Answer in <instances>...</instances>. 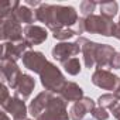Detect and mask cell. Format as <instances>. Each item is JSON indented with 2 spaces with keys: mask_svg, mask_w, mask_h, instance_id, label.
<instances>
[{
  "mask_svg": "<svg viewBox=\"0 0 120 120\" xmlns=\"http://www.w3.org/2000/svg\"><path fill=\"white\" fill-rule=\"evenodd\" d=\"M35 19L44 23L52 33L59 28H72L79 21L78 13L74 7L45 3L35 9Z\"/></svg>",
  "mask_w": 120,
  "mask_h": 120,
  "instance_id": "obj_1",
  "label": "cell"
},
{
  "mask_svg": "<svg viewBox=\"0 0 120 120\" xmlns=\"http://www.w3.org/2000/svg\"><path fill=\"white\" fill-rule=\"evenodd\" d=\"M40 79H41V83L45 88V90L52 92V93H59L67 83L59 68H56V65H54L51 62H48L44 67V69L40 74Z\"/></svg>",
  "mask_w": 120,
  "mask_h": 120,
  "instance_id": "obj_2",
  "label": "cell"
},
{
  "mask_svg": "<svg viewBox=\"0 0 120 120\" xmlns=\"http://www.w3.org/2000/svg\"><path fill=\"white\" fill-rule=\"evenodd\" d=\"M69 113L67 110V102L61 96L51 95L45 109L35 120H69Z\"/></svg>",
  "mask_w": 120,
  "mask_h": 120,
  "instance_id": "obj_3",
  "label": "cell"
},
{
  "mask_svg": "<svg viewBox=\"0 0 120 120\" xmlns=\"http://www.w3.org/2000/svg\"><path fill=\"white\" fill-rule=\"evenodd\" d=\"M83 27H85V31L90 34H100L105 37H112L114 34L116 24L113 23V20H109L103 16L92 14L83 19Z\"/></svg>",
  "mask_w": 120,
  "mask_h": 120,
  "instance_id": "obj_4",
  "label": "cell"
},
{
  "mask_svg": "<svg viewBox=\"0 0 120 120\" xmlns=\"http://www.w3.org/2000/svg\"><path fill=\"white\" fill-rule=\"evenodd\" d=\"M24 28H21L20 23H17L14 19H6L0 23V38L3 42L9 41H20L23 40Z\"/></svg>",
  "mask_w": 120,
  "mask_h": 120,
  "instance_id": "obj_5",
  "label": "cell"
},
{
  "mask_svg": "<svg viewBox=\"0 0 120 120\" xmlns=\"http://www.w3.org/2000/svg\"><path fill=\"white\" fill-rule=\"evenodd\" d=\"M92 82L93 85H96L98 88H102L105 90H116L120 85V78L117 75H114L110 71L106 69H100L98 68L93 75H92Z\"/></svg>",
  "mask_w": 120,
  "mask_h": 120,
  "instance_id": "obj_6",
  "label": "cell"
},
{
  "mask_svg": "<svg viewBox=\"0 0 120 120\" xmlns=\"http://www.w3.org/2000/svg\"><path fill=\"white\" fill-rule=\"evenodd\" d=\"M30 48L28 42L23 38L20 41H9L2 44V59H9V61H17L23 58V55Z\"/></svg>",
  "mask_w": 120,
  "mask_h": 120,
  "instance_id": "obj_7",
  "label": "cell"
},
{
  "mask_svg": "<svg viewBox=\"0 0 120 120\" xmlns=\"http://www.w3.org/2000/svg\"><path fill=\"white\" fill-rule=\"evenodd\" d=\"M79 52H82L81 51V47H79V44L75 41V42H59V44H56L54 48H52V58L55 59V61H58V62H61V64H65L68 59H71V58H75V55H78Z\"/></svg>",
  "mask_w": 120,
  "mask_h": 120,
  "instance_id": "obj_8",
  "label": "cell"
},
{
  "mask_svg": "<svg viewBox=\"0 0 120 120\" xmlns=\"http://www.w3.org/2000/svg\"><path fill=\"white\" fill-rule=\"evenodd\" d=\"M2 107L6 113H10L13 116V120H27L28 109L23 99L17 96H10L4 103H2Z\"/></svg>",
  "mask_w": 120,
  "mask_h": 120,
  "instance_id": "obj_9",
  "label": "cell"
},
{
  "mask_svg": "<svg viewBox=\"0 0 120 120\" xmlns=\"http://www.w3.org/2000/svg\"><path fill=\"white\" fill-rule=\"evenodd\" d=\"M0 71H2L3 79L9 83V86L11 89H16L19 85V81L21 78V71L19 68V65L14 61H9V59H2L0 62Z\"/></svg>",
  "mask_w": 120,
  "mask_h": 120,
  "instance_id": "obj_10",
  "label": "cell"
},
{
  "mask_svg": "<svg viewBox=\"0 0 120 120\" xmlns=\"http://www.w3.org/2000/svg\"><path fill=\"white\" fill-rule=\"evenodd\" d=\"M21 59H23V65L27 69L33 71L34 74H41L44 67L48 64L45 55L40 51H27Z\"/></svg>",
  "mask_w": 120,
  "mask_h": 120,
  "instance_id": "obj_11",
  "label": "cell"
},
{
  "mask_svg": "<svg viewBox=\"0 0 120 120\" xmlns=\"http://www.w3.org/2000/svg\"><path fill=\"white\" fill-rule=\"evenodd\" d=\"M76 42L79 44L81 47V51L83 54V62H85V67L86 68H93L96 65V51H98V47L99 44L95 42V41H90L85 37H78Z\"/></svg>",
  "mask_w": 120,
  "mask_h": 120,
  "instance_id": "obj_12",
  "label": "cell"
},
{
  "mask_svg": "<svg viewBox=\"0 0 120 120\" xmlns=\"http://www.w3.org/2000/svg\"><path fill=\"white\" fill-rule=\"evenodd\" d=\"M95 107V102L90 98L85 96L82 100L72 105V107L69 109V117L71 120H82L86 116V113H92Z\"/></svg>",
  "mask_w": 120,
  "mask_h": 120,
  "instance_id": "obj_13",
  "label": "cell"
},
{
  "mask_svg": "<svg viewBox=\"0 0 120 120\" xmlns=\"http://www.w3.org/2000/svg\"><path fill=\"white\" fill-rule=\"evenodd\" d=\"M48 37V33L44 27L40 26H26L24 27V40L28 42L30 47L42 44Z\"/></svg>",
  "mask_w": 120,
  "mask_h": 120,
  "instance_id": "obj_14",
  "label": "cell"
},
{
  "mask_svg": "<svg viewBox=\"0 0 120 120\" xmlns=\"http://www.w3.org/2000/svg\"><path fill=\"white\" fill-rule=\"evenodd\" d=\"M34 88H35V81H34V78H33L31 75L23 74L21 78H20V81H19L17 88L14 89V90H16V95H14V96H17V98L26 100V99L30 98V95L33 93Z\"/></svg>",
  "mask_w": 120,
  "mask_h": 120,
  "instance_id": "obj_15",
  "label": "cell"
},
{
  "mask_svg": "<svg viewBox=\"0 0 120 120\" xmlns=\"http://www.w3.org/2000/svg\"><path fill=\"white\" fill-rule=\"evenodd\" d=\"M51 95H52V92L44 90V92L38 93V95H37V96H35V98L30 102V106H28V113H30L34 119H37V117L42 113V110L45 109V106H47V103H48V100H49Z\"/></svg>",
  "mask_w": 120,
  "mask_h": 120,
  "instance_id": "obj_16",
  "label": "cell"
},
{
  "mask_svg": "<svg viewBox=\"0 0 120 120\" xmlns=\"http://www.w3.org/2000/svg\"><path fill=\"white\" fill-rule=\"evenodd\" d=\"M59 96H61L67 103L68 102H79L82 100L85 96H83V90L79 85H76L75 82H67L65 86L62 88V90L59 92Z\"/></svg>",
  "mask_w": 120,
  "mask_h": 120,
  "instance_id": "obj_17",
  "label": "cell"
},
{
  "mask_svg": "<svg viewBox=\"0 0 120 120\" xmlns=\"http://www.w3.org/2000/svg\"><path fill=\"white\" fill-rule=\"evenodd\" d=\"M114 54H116V51H114V48L112 45L99 44L98 51H96V65H98V68L103 69L105 67L110 65Z\"/></svg>",
  "mask_w": 120,
  "mask_h": 120,
  "instance_id": "obj_18",
  "label": "cell"
},
{
  "mask_svg": "<svg viewBox=\"0 0 120 120\" xmlns=\"http://www.w3.org/2000/svg\"><path fill=\"white\" fill-rule=\"evenodd\" d=\"M11 19H14L17 23H26L27 26H33V23L37 20L35 19V10H31L28 6H24V4H20L16 9Z\"/></svg>",
  "mask_w": 120,
  "mask_h": 120,
  "instance_id": "obj_19",
  "label": "cell"
},
{
  "mask_svg": "<svg viewBox=\"0 0 120 120\" xmlns=\"http://www.w3.org/2000/svg\"><path fill=\"white\" fill-rule=\"evenodd\" d=\"M20 6V2L17 0H10V2H4L0 6V19L6 20V19H11L13 13L16 11V9Z\"/></svg>",
  "mask_w": 120,
  "mask_h": 120,
  "instance_id": "obj_20",
  "label": "cell"
},
{
  "mask_svg": "<svg viewBox=\"0 0 120 120\" xmlns=\"http://www.w3.org/2000/svg\"><path fill=\"white\" fill-rule=\"evenodd\" d=\"M99 6H100V16H103L109 20H113V17L119 11V4L116 2H103Z\"/></svg>",
  "mask_w": 120,
  "mask_h": 120,
  "instance_id": "obj_21",
  "label": "cell"
},
{
  "mask_svg": "<svg viewBox=\"0 0 120 120\" xmlns=\"http://www.w3.org/2000/svg\"><path fill=\"white\" fill-rule=\"evenodd\" d=\"M98 103H99V106L100 107H103V109H113L116 105H117V98L113 95V93H105V95H102L99 99H98Z\"/></svg>",
  "mask_w": 120,
  "mask_h": 120,
  "instance_id": "obj_22",
  "label": "cell"
},
{
  "mask_svg": "<svg viewBox=\"0 0 120 120\" xmlns=\"http://www.w3.org/2000/svg\"><path fill=\"white\" fill-rule=\"evenodd\" d=\"M62 67H64L65 72H68V74L72 75V76H75V75H78V74L81 72V61H79L78 58H71V59H68L65 64H62Z\"/></svg>",
  "mask_w": 120,
  "mask_h": 120,
  "instance_id": "obj_23",
  "label": "cell"
},
{
  "mask_svg": "<svg viewBox=\"0 0 120 120\" xmlns=\"http://www.w3.org/2000/svg\"><path fill=\"white\" fill-rule=\"evenodd\" d=\"M74 35H78L76 28H59V30L52 33V37L55 40H59L61 42H64L65 40H68V38H71Z\"/></svg>",
  "mask_w": 120,
  "mask_h": 120,
  "instance_id": "obj_24",
  "label": "cell"
},
{
  "mask_svg": "<svg viewBox=\"0 0 120 120\" xmlns=\"http://www.w3.org/2000/svg\"><path fill=\"white\" fill-rule=\"evenodd\" d=\"M95 7H96V2H90V0H83L81 3V13L83 16V19L89 17L93 14L95 11Z\"/></svg>",
  "mask_w": 120,
  "mask_h": 120,
  "instance_id": "obj_25",
  "label": "cell"
},
{
  "mask_svg": "<svg viewBox=\"0 0 120 120\" xmlns=\"http://www.w3.org/2000/svg\"><path fill=\"white\" fill-rule=\"evenodd\" d=\"M92 116H93L95 120H107V119H109V113H107V110L103 109V107H100V106L93 109Z\"/></svg>",
  "mask_w": 120,
  "mask_h": 120,
  "instance_id": "obj_26",
  "label": "cell"
},
{
  "mask_svg": "<svg viewBox=\"0 0 120 120\" xmlns=\"http://www.w3.org/2000/svg\"><path fill=\"white\" fill-rule=\"evenodd\" d=\"M0 89H2V90H0V92H2V96H0V105H2V103H4V102L10 98V95H9V89H7V86L4 85V82L2 83Z\"/></svg>",
  "mask_w": 120,
  "mask_h": 120,
  "instance_id": "obj_27",
  "label": "cell"
},
{
  "mask_svg": "<svg viewBox=\"0 0 120 120\" xmlns=\"http://www.w3.org/2000/svg\"><path fill=\"white\" fill-rule=\"evenodd\" d=\"M110 67H112L113 69H120V52H116V54H114Z\"/></svg>",
  "mask_w": 120,
  "mask_h": 120,
  "instance_id": "obj_28",
  "label": "cell"
},
{
  "mask_svg": "<svg viewBox=\"0 0 120 120\" xmlns=\"http://www.w3.org/2000/svg\"><path fill=\"white\" fill-rule=\"evenodd\" d=\"M112 113H113V116H114L117 120H120V103H117V105L112 109Z\"/></svg>",
  "mask_w": 120,
  "mask_h": 120,
  "instance_id": "obj_29",
  "label": "cell"
},
{
  "mask_svg": "<svg viewBox=\"0 0 120 120\" xmlns=\"http://www.w3.org/2000/svg\"><path fill=\"white\" fill-rule=\"evenodd\" d=\"M113 37H116L117 40H120V23L116 24V28H114V34H113Z\"/></svg>",
  "mask_w": 120,
  "mask_h": 120,
  "instance_id": "obj_30",
  "label": "cell"
},
{
  "mask_svg": "<svg viewBox=\"0 0 120 120\" xmlns=\"http://www.w3.org/2000/svg\"><path fill=\"white\" fill-rule=\"evenodd\" d=\"M0 120H11V119L7 116V113H6V112H3L2 114H0Z\"/></svg>",
  "mask_w": 120,
  "mask_h": 120,
  "instance_id": "obj_31",
  "label": "cell"
},
{
  "mask_svg": "<svg viewBox=\"0 0 120 120\" xmlns=\"http://www.w3.org/2000/svg\"><path fill=\"white\" fill-rule=\"evenodd\" d=\"M113 95H114V96L117 98V100H120V85H119V88H117V89H116V90L113 92Z\"/></svg>",
  "mask_w": 120,
  "mask_h": 120,
  "instance_id": "obj_32",
  "label": "cell"
},
{
  "mask_svg": "<svg viewBox=\"0 0 120 120\" xmlns=\"http://www.w3.org/2000/svg\"><path fill=\"white\" fill-rule=\"evenodd\" d=\"M27 120H34V119H27Z\"/></svg>",
  "mask_w": 120,
  "mask_h": 120,
  "instance_id": "obj_33",
  "label": "cell"
},
{
  "mask_svg": "<svg viewBox=\"0 0 120 120\" xmlns=\"http://www.w3.org/2000/svg\"><path fill=\"white\" fill-rule=\"evenodd\" d=\"M119 23H120V19H119Z\"/></svg>",
  "mask_w": 120,
  "mask_h": 120,
  "instance_id": "obj_34",
  "label": "cell"
}]
</instances>
